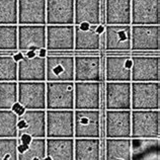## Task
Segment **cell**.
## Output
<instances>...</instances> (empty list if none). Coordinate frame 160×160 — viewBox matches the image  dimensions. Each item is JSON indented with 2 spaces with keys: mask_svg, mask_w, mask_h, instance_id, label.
<instances>
[{
  "mask_svg": "<svg viewBox=\"0 0 160 160\" xmlns=\"http://www.w3.org/2000/svg\"><path fill=\"white\" fill-rule=\"evenodd\" d=\"M131 82H159L160 58L156 55L132 56Z\"/></svg>",
  "mask_w": 160,
  "mask_h": 160,
  "instance_id": "5",
  "label": "cell"
},
{
  "mask_svg": "<svg viewBox=\"0 0 160 160\" xmlns=\"http://www.w3.org/2000/svg\"><path fill=\"white\" fill-rule=\"evenodd\" d=\"M74 138H99L98 109H74Z\"/></svg>",
  "mask_w": 160,
  "mask_h": 160,
  "instance_id": "11",
  "label": "cell"
},
{
  "mask_svg": "<svg viewBox=\"0 0 160 160\" xmlns=\"http://www.w3.org/2000/svg\"><path fill=\"white\" fill-rule=\"evenodd\" d=\"M107 26H131V0H107Z\"/></svg>",
  "mask_w": 160,
  "mask_h": 160,
  "instance_id": "24",
  "label": "cell"
},
{
  "mask_svg": "<svg viewBox=\"0 0 160 160\" xmlns=\"http://www.w3.org/2000/svg\"><path fill=\"white\" fill-rule=\"evenodd\" d=\"M160 134V112L131 111V138L158 139Z\"/></svg>",
  "mask_w": 160,
  "mask_h": 160,
  "instance_id": "2",
  "label": "cell"
},
{
  "mask_svg": "<svg viewBox=\"0 0 160 160\" xmlns=\"http://www.w3.org/2000/svg\"><path fill=\"white\" fill-rule=\"evenodd\" d=\"M100 79L99 56L83 55L74 57V82H99Z\"/></svg>",
  "mask_w": 160,
  "mask_h": 160,
  "instance_id": "16",
  "label": "cell"
},
{
  "mask_svg": "<svg viewBox=\"0 0 160 160\" xmlns=\"http://www.w3.org/2000/svg\"><path fill=\"white\" fill-rule=\"evenodd\" d=\"M107 160H132L131 138H107Z\"/></svg>",
  "mask_w": 160,
  "mask_h": 160,
  "instance_id": "30",
  "label": "cell"
},
{
  "mask_svg": "<svg viewBox=\"0 0 160 160\" xmlns=\"http://www.w3.org/2000/svg\"><path fill=\"white\" fill-rule=\"evenodd\" d=\"M18 0H0V26H18Z\"/></svg>",
  "mask_w": 160,
  "mask_h": 160,
  "instance_id": "33",
  "label": "cell"
},
{
  "mask_svg": "<svg viewBox=\"0 0 160 160\" xmlns=\"http://www.w3.org/2000/svg\"><path fill=\"white\" fill-rule=\"evenodd\" d=\"M18 82V62L12 56L0 55V82Z\"/></svg>",
  "mask_w": 160,
  "mask_h": 160,
  "instance_id": "34",
  "label": "cell"
},
{
  "mask_svg": "<svg viewBox=\"0 0 160 160\" xmlns=\"http://www.w3.org/2000/svg\"><path fill=\"white\" fill-rule=\"evenodd\" d=\"M132 160H159L158 139H131Z\"/></svg>",
  "mask_w": 160,
  "mask_h": 160,
  "instance_id": "28",
  "label": "cell"
},
{
  "mask_svg": "<svg viewBox=\"0 0 160 160\" xmlns=\"http://www.w3.org/2000/svg\"><path fill=\"white\" fill-rule=\"evenodd\" d=\"M132 59L126 55H111L106 58L107 82H131Z\"/></svg>",
  "mask_w": 160,
  "mask_h": 160,
  "instance_id": "20",
  "label": "cell"
},
{
  "mask_svg": "<svg viewBox=\"0 0 160 160\" xmlns=\"http://www.w3.org/2000/svg\"><path fill=\"white\" fill-rule=\"evenodd\" d=\"M99 22V0H74V26L98 27Z\"/></svg>",
  "mask_w": 160,
  "mask_h": 160,
  "instance_id": "21",
  "label": "cell"
},
{
  "mask_svg": "<svg viewBox=\"0 0 160 160\" xmlns=\"http://www.w3.org/2000/svg\"><path fill=\"white\" fill-rule=\"evenodd\" d=\"M18 102V82H0V109H12Z\"/></svg>",
  "mask_w": 160,
  "mask_h": 160,
  "instance_id": "32",
  "label": "cell"
},
{
  "mask_svg": "<svg viewBox=\"0 0 160 160\" xmlns=\"http://www.w3.org/2000/svg\"><path fill=\"white\" fill-rule=\"evenodd\" d=\"M46 109L74 111V82H46Z\"/></svg>",
  "mask_w": 160,
  "mask_h": 160,
  "instance_id": "3",
  "label": "cell"
},
{
  "mask_svg": "<svg viewBox=\"0 0 160 160\" xmlns=\"http://www.w3.org/2000/svg\"><path fill=\"white\" fill-rule=\"evenodd\" d=\"M46 50H74V26H46Z\"/></svg>",
  "mask_w": 160,
  "mask_h": 160,
  "instance_id": "15",
  "label": "cell"
},
{
  "mask_svg": "<svg viewBox=\"0 0 160 160\" xmlns=\"http://www.w3.org/2000/svg\"><path fill=\"white\" fill-rule=\"evenodd\" d=\"M74 111L46 109V138H74Z\"/></svg>",
  "mask_w": 160,
  "mask_h": 160,
  "instance_id": "4",
  "label": "cell"
},
{
  "mask_svg": "<svg viewBox=\"0 0 160 160\" xmlns=\"http://www.w3.org/2000/svg\"><path fill=\"white\" fill-rule=\"evenodd\" d=\"M18 103L24 111L46 109V81L18 82Z\"/></svg>",
  "mask_w": 160,
  "mask_h": 160,
  "instance_id": "7",
  "label": "cell"
},
{
  "mask_svg": "<svg viewBox=\"0 0 160 160\" xmlns=\"http://www.w3.org/2000/svg\"><path fill=\"white\" fill-rule=\"evenodd\" d=\"M18 50L24 53L46 50V26H18Z\"/></svg>",
  "mask_w": 160,
  "mask_h": 160,
  "instance_id": "13",
  "label": "cell"
},
{
  "mask_svg": "<svg viewBox=\"0 0 160 160\" xmlns=\"http://www.w3.org/2000/svg\"><path fill=\"white\" fill-rule=\"evenodd\" d=\"M46 82H74V57L71 55H47Z\"/></svg>",
  "mask_w": 160,
  "mask_h": 160,
  "instance_id": "6",
  "label": "cell"
},
{
  "mask_svg": "<svg viewBox=\"0 0 160 160\" xmlns=\"http://www.w3.org/2000/svg\"><path fill=\"white\" fill-rule=\"evenodd\" d=\"M107 138H131V111H107Z\"/></svg>",
  "mask_w": 160,
  "mask_h": 160,
  "instance_id": "22",
  "label": "cell"
},
{
  "mask_svg": "<svg viewBox=\"0 0 160 160\" xmlns=\"http://www.w3.org/2000/svg\"><path fill=\"white\" fill-rule=\"evenodd\" d=\"M160 26H131V50L159 52Z\"/></svg>",
  "mask_w": 160,
  "mask_h": 160,
  "instance_id": "8",
  "label": "cell"
},
{
  "mask_svg": "<svg viewBox=\"0 0 160 160\" xmlns=\"http://www.w3.org/2000/svg\"><path fill=\"white\" fill-rule=\"evenodd\" d=\"M18 122L12 109H0V138H18Z\"/></svg>",
  "mask_w": 160,
  "mask_h": 160,
  "instance_id": "31",
  "label": "cell"
},
{
  "mask_svg": "<svg viewBox=\"0 0 160 160\" xmlns=\"http://www.w3.org/2000/svg\"><path fill=\"white\" fill-rule=\"evenodd\" d=\"M0 51H18V26H0Z\"/></svg>",
  "mask_w": 160,
  "mask_h": 160,
  "instance_id": "35",
  "label": "cell"
},
{
  "mask_svg": "<svg viewBox=\"0 0 160 160\" xmlns=\"http://www.w3.org/2000/svg\"><path fill=\"white\" fill-rule=\"evenodd\" d=\"M98 138H74V160H99Z\"/></svg>",
  "mask_w": 160,
  "mask_h": 160,
  "instance_id": "29",
  "label": "cell"
},
{
  "mask_svg": "<svg viewBox=\"0 0 160 160\" xmlns=\"http://www.w3.org/2000/svg\"><path fill=\"white\" fill-rule=\"evenodd\" d=\"M131 26H160V0H131Z\"/></svg>",
  "mask_w": 160,
  "mask_h": 160,
  "instance_id": "10",
  "label": "cell"
},
{
  "mask_svg": "<svg viewBox=\"0 0 160 160\" xmlns=\"http://www.w3.org/2000/svg\"><path fill=\"white\" fill-rule=\"evenodd\" d=\"M159 108V82H131V111H157Z\"/></svg>",
  "mask_w": 160,
  "mask_h": 160,
  "instance_id": "1",
  "label": "cell"
},
{
  "mask_svg": "<svg viewBox=\"0 0 160 160\" xmlns=\"http://www.w3.org/2000/svg\"><path fill=\"white\" fill-rule=\"evenodd\" d=\"M46 81V57L24 56L18 62V82Z\"/></svg>",
  "mask_w": 160,
  "mask_h": 160,
  "instance_id": "19",
  "label": "cell"
},
{
  "mask_svg": "<svg viewBox=\"0 0 160 160\" xmlns=\"http://www.w3.org/2000/svg\"><path fill=\"white\" fill-rule=\"evenodd\" d=\"M107 111H131V82H107Z\"/></svg>",
  "mask_w": 160,
  "mask_h": 160,
  "instance_id": "17",
  "label": "cell"
},
{
  "mask_svg": "<svg viewBox=\"0 0 160 160\" xmlns=\"http://www.w3.org/2000/svg\"><path fill=\"white\" fill-rule=\"evenodd\" d=\"M18 160H44L46 157V138H19Z\"/></svg>",
  "mask_w": 160,
  "mask_h": 160,
  "instance_id": "27",
  "label": "cell"
},
{
  "mask_svg": "<svg viewBox=\"0 0 160 160\" xmlns=\"http://www.w3.org/2000/svg\"><path fill=\"white\" fill-rule=\"evenodd\" d=\"M18 159V138H0V160Z\"/></svg>",
  "mask_w": 160,
  "mask_h": 160,
  "instance_id": "36",
  "label": "cell"
},
{
  "mask_svg": "<svg viewBox=\"0 0 160 160\" xmlns=\"http://www.w3.org/2000/svg\"><path fill=\"white\" fill-rule=\"evenodd\" d=\"M46 26H74V0H46Z\"/></svg>",
  "mask_w": 160,
  "mask_h": 160,
  "instance_id": "12",
  "label": "cell"
},
{
  "mask_svg": "<svg viewBox=\"0 0 160 160\" xmlns=\"http://www.w3.org/2000/svg\"><path fill=\"white\" fill-rule=\"evenodd\" d=\"M100 32L98 27L74 26V50L96 51L100 47Z\"/></svg>",
  "mask_w": 160,
  "mask_h": 160,
  "instance_id": "25",
  "label": "cell"
},
{
  "mask_svg": "<svg viewBox=\"0 0 160 160\" xmlns=\"http://www.w3.org/2000/svg\"><path fill=\"white\" fill-rule=\"evenodd\" d=\"M46 156L51 160H74V138H46Z\"/></svg>",
  "mask_w": 160,
  "mask_h": 160,
  "instance_id": "26",
  "label": "cell"
},
{
  "mask_svg": "<svg viewBox=\"0 0 160 160\" xmlns=\"http://www.w3.org/2000/svg\"><path fill=\"white\" fill-rule=\"evenodd\" d=\"M106 49L108 51H130L131 50V26H107Z\"/></svg>",
  "mask_w": 160,
  "mask_h": 160,
  "instance_id": "23",
  "label": "cell"
},
{
  "mask_svg": "<svg viewBox=\"0 0 160 160\" xmlns=\"http://www.w3.org/2000/svg\"><path fill=\"white\" fill-rule=\"evenodd\" d=\"M99 82H74V109H98Z\"/></svg>",
  "mask_w": 160,
  "mask_h": 160,
  "instance_id": "18",
  "label": "cell"
},
{
  "mask_svg": "<svg viewBox=\"0 0 160 160\" xmlns=\"http://www.w3.org/2000/svg\"><path fill=\"white\" fill-rule=\"evenodd\" d=\"M18 26H46V0H18Z\"/></svg>",
  "mask_w": 160,
  "mask_h": 160,
  "instance_id": "14",
  "label": "cell"
},
{
  "mask_svg": "<svg viewBox=\"0 0 160 160\" xmlns=\"http://www.w3.org/2000/svg\"><path fill=\"white\" fill-rule=\"evenodd\" d=\"M46 138V109L24 111L18 116V139Z\"/></svg>",
  "mask_w": 160,
  "mask_h": 160,
  "instance_id": "9",
  "label": "cell"
}]
</instances>
